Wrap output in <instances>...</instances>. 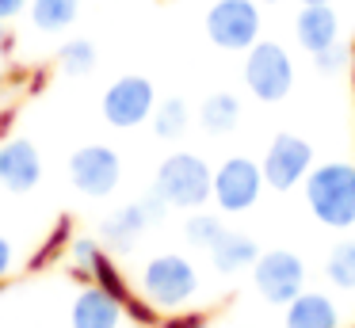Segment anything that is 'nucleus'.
<instances>
[{"instance_id":"f257e3e1","label":"nucleus","mask_w":355,"mask_h":328,"mask_svg":"<svg viewBox=\"0 0 355 328\" xmlns=\"http://www.w3.org/2000/svg\"><path fill=\"white\" fill-rule=\"evenodd\" d=\"M306 206L324 229H344L355 225V164L352 160H321L302 183Z\"/></svg>"},{"instance_id":"f03ea898","label":"nucleus","mask_w":355,"mask_h":328,"mask_svg":"<svg viewBox=\"0 0 355 328\" xmlns=\"http://www.w3.org/2000/svg\"><path fill=\"white\" fill-rule=\"evenodd\" d=\"M210 187H214V168L199 157V153H168L157 164L153 191L172 206V210H202L210 202Z\"/></svg>"},{"instance_id":"7ed1b4c3","label":"nucleus","mask_w":355,"mask_h":328,"mask_svg":"<svg viewBox=\"0 0 355 328\" xmlns=\"http://www.w3.org/2000/svg\"><path fill=\"white\" fill-rule=\"evenodd\" d=\"M199 294V267L184 252H161L141 267V297L161 313L187 309V302Z\"/></svg>"},{"instance_id":"20e7f679","label":"nucleus","mask_w":355,"mask_h":328,"mask_svg":"<svg viewBox=\"0 0 355 328\" xmlns=\"http://www.w3.org/2000/svg\"><path fill=\"white\" fill-rule=\"evenodd\" d=\"M241 76H245V88L252 92V99H260V103H283L294 88V61L283 42L260 38L256 46L245 50Z\"/></svg>"},{"instance_id":"39448f33","label":"nucleus","mask_w":355,"mask_h":328,"mask_svg":"<svg viewBox=\"0 0 355 328\" xmlns=\"http://www.w3.org/2000/svg\"><path fill=\"white\" fill-rule=\"evenodd\" d=\"M306 259L294 248H268L252 264V286L268 305H291L306 290Z\"/></svg>"},{"instance_id":"423d86ee","label":"nucleus","mask_w":355,"mask_h":328,"mask_svg":"<svg viewBox=\"0 0 355 328\" xmlns=\"http://www.w3.org/2000/svg\"><path fill=\"white\" fill-rule=\"evenodd\" d=\"M260 0H214L207 12V38L225 53H245L260 42Z\"/></svg>"},{"instance_id":"0eeeda50","label":"nucleus","mask_w":355,"mask_h":328,"mask_svg":"<svg viewBox=\"0 0 355 328\" xmlns=\"http://www.w3.org/2000/svg\"><path fill=\"white\" fill-rule=\"evenodd\" d=\"M260 172H263V183L271 191H294L306 183V175L313 172V145L306 141L302 134H275L263 149V160H260Z\"/></svg>"},{"instance_id":"6e6552de","label":"nucleus","mask_w":355,"mask_h":328,"mask_svg":"<svg viewBox=\"0 0 355 328\" xmlns=\"http://www.w3.org/2000/svg\"><path fill=\"white\" fill-rule=\"evenodd\" d=\"M263 172L252 157H225L222 164L214 168V187H210V198L222 214H248L263 195Z\"/></svg>"},{"instance_id":"1a4fd4ad","label":"nucleus","mask_w":355,"mask_h":328,"mask_svg":"<svg viewBox=\"0 0 355 328\" xmlns=\"http://www.w3.org/2000/svg\"><path fill=\"white\" fill-rule=\"evenodd\" d=\"M153 107H157V88H153V80L141 76V73L119 76L115 84H107V92H103V99H100L103 119L115 130H134V126H141V122H149Z\"/></svg>"},{"instance_id":"9d476101","label":"nucleus","mask_w":355,"mask_h":328,"mask_svg":"<svg viewBox=\"0 0 355 328\" xmlns=\"http://www.w3.org/2000/svg\"><path fill=\"white\" fill-rule=\"evenodd\" d=\"M69 183L88 198H107L123 183V157L111 145H80L69 157Z\"/></svg>"},{"instance_id":"9b49d317","label":"nucleus","mask_w":355,"mask_h":328,"mask_svg":"<svg viewBox=\"0 0 355 328\" xmlns=\"http://www.w3.org/2000/svg\"><path fill=\"white\" fill-rule=\"evenodd\" d=\"M42 180V153L27 137L0 141V187L12 195H27Z\"/></svg>"},{"instance_id":"f8f14e48","label":"nucleus","mask_w":355,"mask_h":328,"mask_svg":"<svg viewBox=\"0 0 355 328\" xmlns=\"http://www.w3.org/2000/svg\"><path fill=\"white\" fill-rule=\"evenodd\" d=\"M294 38L298 46L313 58V53L329 50L332 42H340V15L332 4H302L294 15Z\"/></svg>"},{"instance_id":"ddd939ff","label":"nucleus","mask_w":355,"mask_h":328,"mask_svg":"<svg viewBox=\"0 0 355 328\" xmlns=\"http://www.w3.org/2000/svg\"><path fill=\"white\" fill-rule=\"evenodd\" d=\"M123 302L111 297L103 286L88 282L69 305V328H119L123 325Z\"/></svg>"},{"instance_id":"4468645a","label":"nucleus","mask_w":355,"mask_h":328,"mask_svg":"<svg viewBox=\"0 0 355 328\" xmlns=\"http://www.w3.org/2000/svg\"><path fill=\"white\" fill-rule=\"evenodd\" d=\"M149 225H153V218H149V210L138 198V202H126V206H119V210H111L107 218L100 221V241L107 244L111 252H130Z\"/></svg>"},{"instance_id":"2eb2a0df","label":"nucleus","mask_w":355,"mask_h":328,"mask_svg":"<svg viewBox=\"0 0 355 328\" xmlns=\"http://www.w3.org/2000/svg\"><path fill=\"white\" fill-rule=\"evenodd\" d=\"M283 328H340V305L324 290H302L291 305H283Z\"/></svg>"},{"instance_id":"dca6fc26","label":"nucleus","mask_w":355,"mask_h":328,"mask_svg":"<svg viewBox=\"0 0 355 328\" xmlns=\"http://www.w3.org/2000/svg\"><path fill=\"white\" fill-rule=\"evenodd\" d=\"M207 256L218 275H241V271H252V264L260 259V244L241 229H225Z\"/></svg>"},{"instance_id":"f3484780","label":"nucleus","mask_w":355,"mask_h":328,"mask_svg":"<svg viewBox=\"0 0 355 328\" xmlns=\"http://www.w3.org/2000/svg\"><path fill=\"white\" fill-rule=\"evenodd\" d=\"M199 126L210 137H225L241 126V99L233 92H210L199 103Z\"/></svg>"},{"instance_id":"a211bd4d","label":"nucleus","mask_w":355,"mask_h":328,"mask_svg":"<svg viewBox=\"0 0 355 328\" xmlns=\"http://www.w3.org/2000/svg\"><path fill=\"white\" fill-rule=\"evenodd\" d=\"M149 122H153V134L161 137V141H180V137L187 134V126H191V107H187L180 96L157 99Z\"/></svg>"},{"instance_id":"6ab92c4d","label":"nucleus","mask_w":355,"mask_h":328,"mask_svg":"<svg viewBox=\"0 0 355 328\" xmlns=\"http://www.w3.org/2000/svg\"><path fill=\"white\" fill-rule=\"evenodd\" d=\"M80 15V0H31V23L42 35H62Z\"/></svg>"},{"instance_id":"aec40b11","label":"nucleus","mask_w":355,"mask_h":328,"mask_svg":"<svg viewBox=\"0 0 355 328\" xmlns=\"http://www.w3.org/2000/svg\"><path fill=\"white\" fill-rule=\"evenodd\" d=\"M324 279L336 290H355V241H336L324 256Z\"/></svg>"},{"instance_id":"412c9836","label":"nucleus","mask_w":355,"mask_h":328,"mask_svg":"<svg viewBox=\"0 0 355 328\" xmlns=\"http://www.w3.org/2000/svg\"><path fill=\"white\" fill-rule=\"evenodd\" d=\"M222 233H225V221L218 218V214H210V210H191L187 221H184V241L191 244V248H199V252H210Z\"/></svg>"},{"instance_id":"4be33fe9","label":"nucleus","mask_w":355,"mask_h":328,"mask_svg":"<svg viewBox=\"0 0 355 328\" xmlns=\"http://www.w3.org/2000/svg\"><path fill=\"white\" fill-rule=\"evenodd\" d=\"M58 69L65 76H88L96 69V46L88 38H69L58 50Z\"/></svg>"},{"instance_id":"5701e85b","label":"nucleus","mask_w":355,"mask_h":328,"mask_svg":"<svg viewBox=\"0 0 355 328\" xmlns=\"http://www.w3.org/2000/svg\"><path fill=\"white\" fill-rule=\"evenodd\" d=\"M103 241L100 236H73L69 241V271L77 275V279H85V282H92V267H96V259L103 256Z\"/></svg>"},{"instance_id":"b1692460","label":"nucleus","mask_w":355,"mask_h":328,"mask_svg":"<svg viewBox=\"0 0 355 328\" xmlns=\"http://www.w3.org/2000/svg\"><path fill=\"white\" fill-rule=\"evenodd\" d=\"M92 282H96V286H103V290H107L111 297H119V302H123V305H126V302H130V297H134L130 282H126V275L119 271V264H115V259H111V252H103V256L96 259V267H92Z\"/></svg>"},{"instance_id":"393cba45","label":"nucleus","mask_w":355,"mask_h":328,"mask_svg":"<svg viewBox=\"0 0 355 328\" xmlns=\"http://www.w3.org/2000/svg\"><path fill=\"white\" fill-rule=\"evenodd\" d=\"M69 241H73V225H69V218H62L54 229H50V236L42 241V248L31 256V271H42V267H50L54 259H62V252H69Z\"/></svg>"},{"instance_id":"a878e982","label":"nucleus","mask_w":355,"mask_h":328,"mask_svg":"<svg viewBox=\"0 0 355 328\" xmlns=\"http://www.w3.org/2000/svg\"><path fill=\"white\" fill-rule=\"evenodd\" d=\"M347 65H352V50H347V42H332L329 50L313 53V69H317V73H324V76L344 73Z\"/></svg>"},{"instance_id":"bb28decb","label":"nucleus","mask_w":355,"mask_h":328,"mask_svg":"<svg viewBox=\"0 0 355 328\" xmlns=\"http://www.w3.org/2000/svg\"><path fill=\"white\" fill-rule=\"evenodd\" d=\"M157 328H207V313H168Z\"/></svg>"},{"instance_id":"cd10ccee","label":"nucleus","mask_w":355,"mask_h":328,"mask_svg":"<svg viewBox=\"0 0 355 328\" xmlns=\"http://www.w3.org/2000/svg\"><path fill=\"white\" fill-rule=\"evenodd\" d=\"M12 267H16V248H12V241L4 233H0V282L12 275Z\"/></svg>"},{"instance_id":"c85d7f7f","label":"nucleus","mask_w":355,"mask_h":328,"mask_svg":"<svg viewBox=\"0 0 355 328\" xmlns=\"http://www.w3.org/2000/svg\"><path fill=\"white\" fill-rule=\"evenodd\" d=\"M31 8V0H0V23H12L16 15H24Z\"/></svg>"},{"instance_id":"c756f323","label":"nucleus","mask_w":355,"mask_h":328,"mask_svg":"<svg viewBox=\"0 0 355 328\" xmlns=\"http://www.w3.org/2000/svg\"><path fill=\"white\" fill-rule=\"evenodd\" d=\"M4 50H8V35H4V27H0V58H4Z\"/></svg>"},{"instance_id":"7c9ffc66","label":"nucleus","mask_w":355,"mask_h":328,"mask_svg":"<svg viewBox=\"0 0 355 328\" xmlns=\"http://www.w3.org/2000/svg\"><path fill=\"white\" fill-rule=\"evenodd\" d=\"M347 50H352V65H347V69H352V76H355V38H352V46H347Z\"/></svg>"},{"instance_id":"2f4dec72","label":"nucleus","mask_w":355,"mask_h":328,"mask_svg":"<svg viewBox=\"0 0 355 328\" xmlns=\"http://www.w3.org/2000/svg\"><path fill=\"white\" fill-rule=\"evenodd\" d=\"M298 4H332V0H298Z\"/></svg>"},{"instance_id":"473e14b6","label":"nucleus","mask_w":355,"mask_h":328,"mask_svg":"<svg viewBox=\"0 0 355 328\" xmlns=\"http://www.w3.org/2000/svg\"><path fill=\"white\" fill-rule=\"evenodd\" d=\"M260 4H279V0H260Z\"/></svg>"}]
</instances>
